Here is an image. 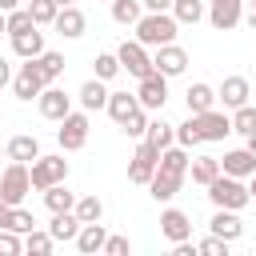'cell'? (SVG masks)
Here are the masks:
<instances>
[{"label": "cell", "mask_w": 256, "mask_h": 256, "mask_svg": "<svg viewBox=\"0 0 256 256\" xmlns=\"http://www.w3.org/2000/svg\"><path fill=\"white\" fill-rule=\"evenodd\" d=\"M32 228H36V220H32V212H24V208L16 204V208H12V232H20V236H28Z\"/></svg>", "instance_id": "42"}, {"label": "cell", "mask_w": 256, "mask_h": 256, "mask_svg": "<svg viewBox=\"0 0 256 256\" xmlns=\"http://www.w3.org/2000/svg\"><path fill=\"white\" fill-rule=\"evenodd\" d=\"M32 192V176H28V164L24 160H12L4 172H0V200L4 204H24V196Z\"/></svg>", "instance_id": "4"}, {"label": "cell", "mask_w": 256, "mask_h": 256, "mask_svg": "<svg viewBox=\"0 0 256 256\" xmlns=\"http://www.w3.org/2000/svg\"><path fill=\"white\" fill-rule=\"evenodd\" d=\"M116 56H120V68H124L128 76H136V80H144V76L156 72L152 56H148V48H144L140 40H124V44L116 48Z\"/></svg>", "instance_id": "6"}, {"label": "cell", "mask_w": 256, "mask_h": 256, "mask_svg": "<svg viewBox=\"0 0 256 256\" xmlns=\"http://www.w3.org/2000/svg\"><path fill=\"white\" fill-rule=\"evenodd\" d=\"M144 140H148V144H156V148L164 152V148H172V144H176V124H168V120H148Z\"/></svg>", "instance_id": "28"}, {"label": "cell", "mask_w": 256, "mask_h": 256, "mask_svg": "<svg viewBox=\"0 0 256 256\" xmlns=\"http://www.w3.org/2000/svg\"><path fill=\"white\" fill-rule=\"evenodd\" d=\"M188 116H192V112H188ZM192 120H196V132H200L204 144H216V140H224V136L232 132V116H224V112H216V108L196 112Z\"/></svg>", "instance_id": "10"}, {"label": "cell", "mask_w": 256, "mask_h": 256, "mask_svg": "<svg viewBox=\"0 0 256 256\" xmlns=\"http://www.w3.org/2000/svg\"><path fill=\"white\" fill-rule=\"evenodd\" d=\"M172 16L180 24H200L208 16V8H204V0H172Z\"/></svg>", "instance_id": "31"}, {"label": "cell", "mask_w": 256, "mask_h": 256, "mask_svg": "<svg viewBox=\"0 0 256 256\" xmlns=\"http://www.w3.org/2000/svg\"><path fill=\"white\" fill-rule=\"evenodd\" d=\"M4 152H8V160H24V164H32V160L40 156V140L28 136V132H20V136H12V140L4 144Z\"/></svg>", "instance_id": "25"}, {"label": "cell", "mask_w": 256, "mask_h": 256, "mask_svg": "<svg viewBox=\"0 0 256 256\" xmlns=\"http://www.w3.org/2000/svg\"><path fill=\"white\" fill-rule=\"evenodd\" d=\"M80 108H84V112H100V108H108V88H104L100 76H92V80L80 84Z\"/></svg>", "instance_id": "21"}, {"label": "cell", "mask_w": 256, "mask_h": 256, "mask_svg": "<svg viewBox=\"0 0 256 256\" xmlns=\"http://www.w3.org/2000/svg\"><path fill=\"white\" fill-rule=\"evenodd\" d=\"M152 64H156V72H160V76H168V80H172V76H180V72L188 68V52L172 40V44H160V48H156Z\"/></svg>", "instance_id": "14"}, {"label": "cell", "mask_w": 256, "mask_h": 256, "mask_svg": "<svg viewBox=\"0 0 256 256\" xmlns=\"http://www.w3.org/2000/svg\"><path fill=\"white\" fill-rule=\"evenodd\" d=\"M108 4H112V0H108Z\"/></svg>", "instance_id": "56"}, {"label": "cell", "mask_w": 256, "mask_h": 256, "mask_svg": "<svg viewBox=\"0 0 256 256\" xmlns=\"http://www.w3.org/2000/svg\"><path fill=\"white\" fill-rule=\"evenodd\" d=\"M156 164H160V148L148 144V140H140L136 152H132V164H128V180L132 184H148L156 176Z\"/></svg>", "instance_id": "9"}, {"label": "cell", "mask_w": 256, "mask_h": 256, "mask_svg": "<svg viewBox=\"0 0 256 256\" xmlns=\"http://www.w3.org/2000/svg\"><path fill=\"white\" fill-rule=\"evenodd\" d=\"M160 236H164L168 244L192 240V220H188V212H180V208H164V212H160Z\"/></svg>", "instance_id": "15"}, {"label": "cell", "mask_w": 256, "mask_h": 256, "mask_svg": "<svg viewBox=\"0 0 256 256\" xmlns=\"http://www.w3.org/2000/svg\"><path fill=\"white\" fill-rule=\"evenodd\" d=\"M4 84H12V68H8V60L0 56V88H4Z\"/></svg>", "instance_id": "48"}, {"label": "cell", "mask_w": 256, "mask_h": 256, "mask_svg": "<svg viewBox=\"0 0 256 256\" xmlns=\"http://www.w3.org/2000/svg\"><path fill=\"white\" fill-rule=\"evenodd\" d=\"M88 112H68L64 120H60V128H56V140H60V148L64 152H80L84 144H88Z\"/></svg>", "instance_id": "7"}, {"label": "cell", "mask_w": 256, "mask_h": 256, "mask_svg": "<svg viewBox=\"0 0 256 256\" xmlns=\"http://www.w3.org/2000/svg\"><path fill=\"white\" fill-rule=\"evenodd\" d=\"M28 176H32V188L44 192V188L68 180V160H64V156H36L32 168H28Z\"/></svg>", "instance_id": "5"}, {"label": "cell", "mask_w": 256, "mask_h": 256, "mask_svg": "<svg viewBox=\"0 0 256 256\" xmlns=\"http://www.w3.org/2000/svg\"><path fill=\"white\" fill-rule=\"evenodd\" d=\"M136 100H140V108H148V112L164 108V100H168V76H160V72L144 76V80L136 84Z\"/></svg>", "instance_id": "11"}, {"label": "cell", "mask_w": 256, "mask_h": 256, "mask_svg": "<svg viewBox=\"0 0 256 256\" xmlns=\"http://www.w3.org/2000/svg\"><path fill=\"white\" fill-rule=\"evenodd\" d=\"M244 20V0H212L208 4V24L216 32H228Z\"/></svg>", "instance_id": "13"}, {"label": "cell", "mask_w": 256, "mask_h": 256, "mask_svg": "<svg viewBox=\"0 0 256 256\" xmlns=\"http://www.w3.org/2000/svg\"><path fill=\"white\" fill-rule=\"evenodd\" d=\"M176 32H180V20H176L172 12H144V16L136 20V40H140L144 48L172 44Z\"/></svg>", "instance_id": "2"}, {"label": "cell", "mask_w": 256, "mask_h": 256, "mask_svg": "<svg viewBox=\"0 0 256 256\" xmlns=\"http://www.w3.org/2000/svg\"><path fill=\"white\" fill-rule=\"evenodd\" d=\"M48 232H52V240H56V244H72V240H76V232H80V216H76V212H52Z\"/></svg>", "instance_id": "22"}, {"label": "cell", "mask_w": 256, "mask_h": 256, "mask_svg": "<svg viewBox=\"0 0 256 256\" xmlns=\"http://www.w3.org/2000/svg\"><path fill=\"white\" fill-rule=\"evenodd\" d=\"M184 104H188V112L196 116V112H208V108H216V88L212 84H188V92H184Z\"/></svg>", "instance_id": "24"}, {"label": "cell", "mask_w": 256, "mask_h": 256, "mask_svg": "<svg viewBox=\"0 0 256 256\" xmlns=\"http://www.w3.org/2000/svg\"><path fill=\"white\" fill-rule=\"evenodd\" d=\"M172 252H176V256H200V248H196L192 240H180V244H172Z\"/></svg>", "instance_id": "45"}, {"label": "cell", "mask_w": 256, "mask_h": 256, "mask_svg": "<svg viewBox=\"0 0 256 256\" xmlns=\"http://www.w3.org/2000/svg\"><path fill=\"white\" fill-rule=\"evenodd\" d=\"M0 228H12V204L0 200Z\"/></svg>", "instance_id": "47"}, {"label": "cell", "mask_w": 256, "mask_h": 256, "mask_svg": "<svg viewBox=\"0 0 256 256\" xmlns=\"http://www.w3.org/2000/svg\"><path fill=\"white\" fill-rule=\"evenodd\" d=\"M244 140H248L244 148H248V152H256V132H252V136H244Z\"/></svg>", "instance_id": "52"}, {"label": "cell", "mask_w": 256, "mask_h": 256, "mask_svg": "<svg viewBox=\"0 0 256 256\" xmlns=\"http://www.w3.org/2000/svg\"><path fill=\"white\" fill-rule=\"evenodd\" d=\"M144 12H172V0H140Z\"/></svg>", "instance_id": "46"}, {"label": "cell", "mask_w": 256, "mask_h": 256, "mask_svg": "<svg viewBox=\"0 0 256 256\" xmlns=\"http://www.w3.org/2000/svg\"><path fill=\"white\" fill-rule=\"evenodd\" d=\"M72 212L80 216V224H96V220H104V200L100 196H76Z\"/></svg>", "instance_id": "32"}, {"label": "cell", "mask_w": 256, "mask_h": 256, "mask_svg": "<svg viewBox=\"0 0 256 256\" xmlns=\"http://www.w3.org/2000/svg\"><path fill=\"white\" fill-rule=\"evenodd\" d=\"M208 200H212L216 208H232V212H240L244 204H252V192H248V184H244L240 176L220 172V176L208 184Z\"/></svg>", "instance_id": "3"}, {"label": "cell", "mask_w": 256, "mask_h": 256, "mask_svg": "<svg viewBox=\"0 0 256 256\" xmlns=\"http://www.w3.org/2000/svg\"><path fill=\"white\" fill-rule=\"evenodd\" d=\"M36 64H40V72H44L48 84H56V80L64 76V56H60V52H48V48H44V52L36 56Z\"/></svg>", "instance_id": "33"}, {"label": "cell", "mask_w": 256, "mask_h": 256, "mask_svg": "<svg viewBox=\"0 0 256 256\" xmlns=\"http://www.w3.org/2000/svg\"><path fill=\"white\" fill-rule=\"evenodd\" d=\"M196 248H200V256H228V240H220V236H208Z\"/></svg>", "instance_id": "43"}, {"label": "cell", "mask_w": 256, "mask_h": 256, "mask_svg": "<svg viewBox=\"0 0 256 256\" xmlns=\"http://www.w3.org/2000/svg\"><path fill=\"white\" fill-rule=\"evenodd\" d=\"M24 252V240H20V232H12V228H0V256H20Z\"/></svg>", "instance_id": "41"}, {"label": "cell", "mask_w": 256, "mask_h": 256, "mask_svg": "<svg viewBox=\"0 0 256 256\" xmlns=\"http://www.w3.org/2000/svg\"><path fill=\"white\" fill-rule=\"evenodd\" d=\"M20 4H28V0H0V12H12V8H20Z\"/></svg>", "instance_id": "49"}, {"label": "cell", "mask_w": 256, "mask_h": 256, "mask_svg": "<svg viewBox=\"0 0 256 256\" xmlns=\"http://www.w3.org/2000/svg\"><path fill=\"white\" fill-rule=\"evenodd\" d=\"M12 52H16L20 60H36V56L44 52V32H40V24L28 28V32H20V36H12Z\"/></svg>", "instance_id": "20"}, {"label": "cell", "mask_w": 256, "mask_h": 256, "mask_svg": "<svg viewBox=\"0 0 256 256\" xmlns=\"http://www.w3.org/2000/svg\"><path fill=\"white\" fill-rule=\"evenodd\" d=\"M44 88H48V80H44L40 64H36V60H24L20 72L12 76V92H16V100H36Z\"/></svg>", "instance_id": "8"}, {"label": "cell", "mask_w": 256, "mask_h": 256, "mask_svg": "<svg viewBox=\"0 0 256 256\" xmlns=\"http://www.w3.org/2000/svg\"><path fill=\"white\" fill-rule=\"evenodd\" d=\"M232 132H240V136H252L256 132V108L252 104L232 108Z\"/></svg>", "instance_id": "35"}, {"label": "cell", "mask_w": 256, "mask_h": 256, "mask_svg": "<svg viewBox=\"0 0 256 256\" xmlns=\"http://www.w3.org/2000/svg\"><path fill=\"white\" fill-rule=\"evenodd\" d=\"M52 248H56V240H52V232H48V228H44V232H40V228H32V232L24 236V252H36V256H48Z\"/></svg>", "instance_id": "34"}, {"label": "cell", "mask_w": 256, "mask_h": 256, "mask_svg": "<svg viewBox=\"0 0 256 256\" xmlns=\"http://www.w3.org/2000/svg\"><path fill=\"white\" fill-rule=\"evenodd\" d=\"M36 104H40V116H44V120H56V124L72 112V96H68L64 88H56V84H48V88L36 96Z\"/></svg>", "instance_id": "12"}, {"label": "cell", "mask_w": 256, "mask_h": 256, "mask_svg": "<svg viewBox=\"0 0 256 256\" xmlns=\"http://www.w3.org/2000/svg\"><path fill=\"white\" fill-rule=\"evenodd\" d=\"M188 176H192V184L208 188V184L220 176V156H196V160L188 164Z\"/></svg>", "instance_id": "26"}, {"label": "cell", "mask_w": 256, "mask_h": 256, "mask_svg": "<svg viewBox=\"0 0 256 256\" xmlns=\"http://www.w3.org/2000/svg\"><path fill=\"white\" fill-rule=\"evenodd\" d=\"M56 4H60V8H68V4H76V0H56Z\"/></svg>", "instance_id": "54"}, {"label": "cell", "mask_w": 256, "mask_h": 256, "mask_svg": "<svg viewBox=\"0 0 256 256\" xmlns=\"http://www.w3.org/2000/svg\"><path fill=\"white\" fill-rule=\"evenodd\" d=\"M52 28L64 36V40H80L84 32H88V16L76 8V4H68V8H60L56 12V20H52Z\"/></svg>", "instance_id": "16"}, {"label": "cell", "mask_w": 256, "mask_h": 256, "mask_svg": "<svg viewBox=\"0 0 256 256\" xmlns=\"http://www.w3.org/2000/svg\"><path fill=\"white\" fill-rule=\"evenodd\" d=\"M104 252L108 256H124V252H132V244H128V236H108L104 240Z\"/></svg>", "instance_id": "44"}, {"label": "cell", "mask_w": 256, "mask_h": 256, "mask_svg": "<svg viewBox=\"0 0 256 256\" xmlns=\"http://www.w3.org/2000/svg\"><path fill=\"white\" fill-rule=\"evenodd\" d=\"M92 68H96V76H100V80H112L116 72H124V68H120V56H116V52H100V56L92 60Z\"/></svg>", "instance_id": "39"}, {"label": "cell", "mask_w": 256, "mask_h": 256, "mask_svg": "<svg viewBox=\"0 0 256 256\" xmlns=\"http://www.w3.org/2000/svg\"><path fill=\"white\" fill-rule=\"evenodd\" d=\"M252 8H256V0H252Z\"/></svg>", "instance_id": "55"}, {"label": "cell", "mask_w": 256, "mask_h": 256, "mask_svg": "<svg viewBox=\"0 0 256 256\" xmlns=\"http://www.w3.org/2000/svg\"><path fill=\"white\" fill-rule=\"evenodd\" d=\"M176 144H180V148H188V152L204 144V140H200V132H196V120H192V116H188L184 124H176Z\"/></svg>", "instance_id": "40"}, {"label": "cell", "mask_w": 256, "mask_h": 256, "mask_svg": "<svg viewBox=\"0 0 256 256\" xmlns=\"http://www.w3.org/2000/svg\"><path fill=\"white\" fill-rule=\"evenodd\" d=\"M120 132L132 136V140H144V132H148V108H136V112L120 124Z\"/></svg>", "instance_id": "38"}, {"label": "cell", "mask_w": 256, "mask_h": 256, "mask_svg": "<svg viewBox=\"0 0 256 256\" xmlns=\"http://www.w3.org/2000/svg\"><path fill=\"white\" fill-rule=\"evenodd\" d=\"M44 204H48V212H72L76 208V192H68L64 180H60V184L44 188Z\"/></svg>", "instance_id": "29"}, {"label": "cell", "mask_w": 256, "mask_h": 256, "mask_svg": "<svg viewBox=\"0 0 256 256\" xmlns=\"http://www.w3.org/2000/svg\"><path fill=\"white\" fill-rule=\"evenodd\" d=\"M140 16H144V4H140V0H112V20H116V24L136 28Z\"/></svg>", "instance_id": "30"}, {"label": "cell", "mask_w": 256, "mask_h": 256, "mask_svg": "<svg viewBox=\"0 0 256 256\" xmlns=\"http://www.w3.org/2000/svg\"><path fill=\"white\" fill-rule=\"evenodd\" d=\"M28 12H32V20H36L40 28H48V24L56 20L60 4H56V0H28Z\"/></svg>", "instance_id": "36"}, {"label": "cell", "mask_w": 256, "mask_h": 256, "mask_svg": "<svg viewBox=\"0 0 256 256\" xmlns=\"http://www.w3.org/2000/svg\"><path fill=\"white\" fill-rule=\"evenodd\" d=\"M244 20H248V28H252V32H256V8H252V12H248V16H244Z\"/></svg>", "instance_id": "51"}, {"label": "cell", "mask_w": 256, "mask_h": 256, "mask_svg": "<svg viewBox=\"0 0 256 256\" xmlns=\"http://www.w3.org/2000/svg\"><path fill=\"white\" fill-rule=\"evenodd\" d=\"M0 36H8V12H0Z\"/></svg>", "instance_id": "50"}, {"label": "cell", "mask_w": 256, "mask_h": 256, "mask_svg": "<svg viewBox=\"0 0 256 256\" xmlns=\"http://www.w3.org/2000/svg\"><path fill=\"white\" fill-rule=\"evenodd\" d=\"M136 108H140L136 92H108V116H112L116 124H124V120H128Z\"/></svg>", "instance_id": "27"}, {"label": "cell", "mask_w": 256, "mask_h": 256, "mask_svg": "<svg viewBox=\"0 0 256 256\" xmlns=\"http://www.w3.org/2000/svg\"><path fill=\"white\" fill-rule=\"evenodd\" d=\"M208 228H212V236H220V240H240L244 236V220L232 212V208H216V216L208 220Z\"/></svg>", "instance_id": "17"}, {"label": "cell", "mask_w": 256, "mask_h": 256, "mask_svg": "<svg viewBox=\"0 0 256 256\" xmlns=\"http://www.w3.org/2000/svg\"><path fill=\"white\" fill-rule=\"evenodd\" d=\"M248 192H252V200H256V172L248 176Z\"/></svg>", "instance_id": "53"}, {"label": "cell", "mask_w": 256, "mask_h": 256, "mask_svg": "<svg viewBox=\"0 0 256 256\" xmlns=\"http://www.w3.org/2000/svg\"><path fill=\"white\" fill-rule=\"evenodd\" d=\"M104 240H108V232H104V224L96 220V224H80V232H76V248L84 252V256H92V252H104Z\"/></svg>", "instance_id": "23"}, {"label": "cell", "mask_w": 256, "mask_h": 256, "mask_svg": "<svg viewBox=\"0 0 256 256\" xmlns=\"http://www.w3.org/2000/svg\"><path fill=\"white\" fill-rule=\"evenodd\" d=\"M220 172L248 180V176L256 172V152H248V148H232V152H224V156H220Z\"/></svg>", "instance_id": "18"}, {"label": "cell", "mask_w": 256, "mask_h": 256, "mask_svg": "<svg viewBox=\"0 0 256 256\" xmlns=\"http://www.w3.org/2000/svg\"><path fill=\"white\" fill-rule=\"evenodd\" d=\"M188 164H192V156H188V148H180V144H172V148L160 152L156 176L148 180V192H152L156 204H168V200L184 188V180H188Z\"/></svg>", "instance_id": "1"}, {"label": "cell", "mask_w": 256, "mask_h": 256, "mask_svg": "<svg viewBox=\"0 0 256 256\" xmlns=\"http://www.w3.org/2000/svg\"><path fill=\"white\" fill-rule=\"evenodd\" d=\"M248 80L244 76H224V84L216 88V100L224 104V108H240V104H248Z\"/></svg>", "instance_id": "19"}, {"label": "cell", "mask_w": 256, "mask_h": 256, "mask_svg": "<svg viewBox=\"0 0 256 256\" xmlns=\"http://www.w3.org/2000/svg\"><path fill=\"white\" fill-rule=\"evenodd\" d=\"M28 28H36V20H32L28 4L12 8V12H8V36H20V32H28Z\"/></svg>", "instance_id": "37"}]
</instances>
